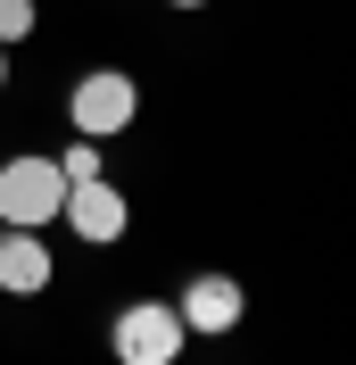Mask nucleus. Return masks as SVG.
I'll return each instance as SVG.
<instances>
[{
  "label": "nucleus",
  "instance_id": "obj_1",
  "mask_svg": "<svg viewBox=\"0 0 356 365\" xmlns=\"http://www.w3.org/2000/svg\"><path fill=\"white\" fill-rule=\"evenodd\" d=\"M58 207H67V175H58V158H9L0 166V225H17V232H42L58 225Z\"/></svg>",
  "mask_w": 356,
  "mask_h": 365
},
{
  "label": "nucleus",
  "instance_id": "obj_2",
  "mask_svg": "<svg viewBox=\"0 0 356 365\" xmlns=\"http://www.w3.org/2000/svg\"><path fill=\"white\" fill-rule=\"evenodd\" d=\"M182 341H191V332H182V316L166 307V299H133V307L108 324V349L125 365H174Z\"/></svg>",
  "mask_w": 356,
  "mask_h": 365
},
{
  "label": "nucleus",
  "instance_id": "obj_3",
  "mask_svg": "<svg viewBox=\"0 0 356 365\" xmlns=\"http://www.w3.org/2000/svg\"><path fill=\"white\" fill-rule=\"evenodd\" d=\"M133 108H141V91H133V75H116V67L83 75V83H75V100H67V116H75V133H83V141L125 133V125H133Z\"/></svg>",
  "mask_w": 356,
  "mask_h": 365
},
{
  "label": "nucleus",
  "instance_id": "obj_4",
  "mask_svg": "<svg viewBox=\"0 0 356 365\" xmlns=\"http://www.w3.org/2000/svg\"><path fill=\"white\" fill-rule=\"evenodd\" d=\"M58 216H67V225L83 232V241H125V225H133V216H125V191H116L108 175L67 182V207H58Z\"/></svg>",
  "mask_w": 356,
  "mask_h": 365
},
{
  "label": "nucleus",
  "instance_id": "obj_5",
  "mask_svg": "<svg viewBox=\"0 0 356 365\" xmlns=\"http://www.w3.org/2000/svg\"><path fill=\"white\" fill-rule=\"evenodd\" d=\"M182 332H232V324L248 316V299H241V282H232V274H199V282H191V291H182Z\"/></svg>",
  "mask_w": 356,
  "mask_h": 365
},
{
  "label": "nucleus",
  "instance_id": "obj_6",
  "mask_svg": "<svg viewBox=\"0 0 356 365\" xmlns=\"http://www.w3.org/2000/svg\"><path fill=\"white\" fill-rule=\"evenodd\" d=\"M0 291H9V299H42L50 291V241H42V232L0 225Z\"/></svg>",
  "mask_w": 356,
  "mask_h": 365
},
{
  "label": "nucleus",
  "instance_id": "obj_7",
  "mask_svg": "<svg viewBox=\"0 0 356 365\" xmlns=\"http://www.w3.org/2000/svg\"><path fill=\"white\" fill-rule=\"evenodd\" d=\"M58 175H67V182H91V175H100V141H75L67 158H58Z\"/></svg>",
  "mask_w": 356,
  "mask_h": 365
},
{
  "label": "nucleus",
  "instance_id": "obj_8",
  "mask_svg": "<svg viewBox=\"0 0 356 365\" xmlns=\"http://www.w3.org/2000/svg\"><path fill=\"white\" fill-rule=\"evenodd\" d=\"M17 34H33V0H0V42H17Z\"/></svg>",
  "mask_w": 356,
  "mask_h": 365
},
{
  "label": "nucleus",
  "instance_id": "obj_9",
  "mask_svg": "<svg viewBox=\"0 0 356 365\" xmlns=\"http://www.w3.org/2000/svg\"><path fill=\"white\" fill-rule=\"evenodd\" d=\"M0 83H9V42H0Z\"/></svg>",
  "mask_w": 356,
  "mask_h": 365
},
{
  "label": "nucleus",
  "instance_id": "obj_10",
  "mask_svg": "<svg viewBox=\"0 0 356 365\" xmlns=\"http://www.w3.org/2000/svg\"><path fill=\"white\" fill-rule=\"evenodd\" d=\"M174 9H199V0H174Z\"/></svg>",
  "mask_w": 356,
  "mask_h": 365
}]
</instances>
